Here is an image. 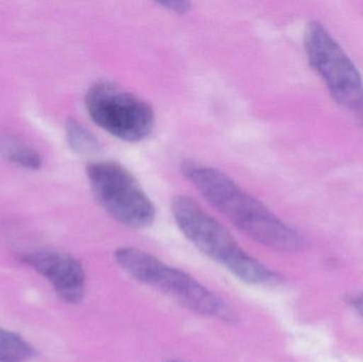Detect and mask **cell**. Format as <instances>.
<instances>
[{"instance_id": "cell-1", "label": "cell", "mask_w": 363, "mask_h": 362, "mask_svg": "<svg viewBox=\"0 0 363 362\" xmlns=\"http://www.w3.org/2000/svg\"><path fill=\"white\" fill-rule=\"evenodd\" d=\"M181 169L213 208L254 242L279 252H298L304 247L298 232L245 193L228 174L194 161L185 162Z\"/></svg>"}, {"instance_id": "cell-2", "label": "cell", "mask_w": 363, "mask_h": 362, "mask_svg": "<svg viewBox=\"0 0 363 362\" xmlns=\"http://www.w3.org/2000/svg\"><path fill=\"white\" fill-rule=\"evenodd\" d=\"M172 215L185 237L213 261L250 285H270L279 276L245 252L232 234L207 214L196 200L178 196L172 200Z\"/></svg>"}, {"instance_id": "cell-3", "label": "cell", "mask_w": 363, "mask_h": 362, "mask_svg": "<svg viewBox=\"0 0 363 362\" xmlns=\"http://www.w3.org/2000/svg\"><path fill=\"white\" fill-rule=\"evenodd\" d=\"M114 257L119 267L132 278L161 291L186 310L224 322L237 320L236 312L223 299L178 268L133 247L117 249Z\"/></svg>"}, {"instance_id": "cell-4", "label": "cell", "mask_w": 363, "mask_h": 362, "mask_svg": "<svg viewBox=\"0 0 363 362\" xmlns=\"http://www.w3.org/2000/svg\"><path fill=\"white\" fill-rule=\"evenodd\" d=\"M86 174L96 199L115 220L131 229H145L155 222L152 201L125 166L94 162L87 165Z\"/></svg>"}, {"instance_id": "cell-5", "label": "cell", "mask_w": 363, "mask_h": 362, "mask_svg": "<svg viewBox=\"0 0 363 362\" xmlns=\"http://www.w3.org/2000/svg\"><path fill=\"white\" fill-rule=\"evenodd\" d=\"M309 64L321 77L337 102L363 125V80L349 55L321 23L313 21L305 32Z\"/></svg>"}, {"instance_id": "cell-6", "label": "cell", "mask_w": 363, "mask_h": 362, "mask_svg": "<svg viewBox=\"0 0 363 362\" xmlns=\"http://www.w3.org/2000/svg\"><path fill=\"white\" fill-rule=\"evenodd\" d=\"M85 106L98 127L123 142H142L155 128V111L150 104L108 81L91 86Z\"/></svg>"}, {"instance_id": "cell-7", "label": "cell", "mask_w": 363, "mask_h": 362, "mask_svg": "<svg viewBox=\"0 0 363 362\" xmlns=\"http://www.w3.org/2000/svg\"><path fill=\"white\" fill-rule=\"evenodd\" d=\"M21 259L52 284L62 301L68 304L82 301L86 276L78 259L55 251H36L21 255Z\"/></svg>"}, {"instance_id": "cell-8", "label": "cell", "mask_w": 363, "mask_h": 362, "mask_svg": "<svg viewBox=\"0 0 363 362\" xmlns=\"http://www.w3.org/2000/svg\"><path fill=\"white\" fill-rule=\"evenodd\" d=\"M0 154L11 163L28 169H40L42 166V157L38 152L8 133H0Z\"/></svg>"}, {"instance_id": "cell-9", "label": "cell", "mask_w": 363, "mask_h": 362, "mask_svg": "<svg viewBox=\"0 0 363 362\" xmlns=\"http://www.w3.org/2000/svg\"><path fill=\"white\" fill-rule=\"evenodd\" d=\"M66 136L70 148L78 154L94 155L99 152L100 142L89 129L76 119L66 123Z\"/></svg>"}, {"instance_id": "cell-10", "label": "cell", "mask_w": 363, "mask_h": 362, "mask_svg": "<svg viewBox=\"0 0 363 362\" xmlns=\"http://www.w3.org/2000/svg\"><path fill=\"white\" fill-rule=\"evenodd\" d=\"M35 356V350L21 336L0 327V362H25Z\"/></svg>"}, {"instance_id": "cell-11", "label": "cell", "mask_w": 363, "mask_h": 362, "mask_svg": "<svg viewBox=\"0 0 363 362\" xmlns=\"http://www.w3.org/2000/svg\"><path fill=\"white\" fill-rule=\"evenodd\" d=\"M160 6H164L167 10L172 11V12L179 13V14H184L187 13L191 9V2L184 1V0H169V1H161L159 2Z\"/></svg>"}, {"instance_id": "cell-12", "label": "cell", "mask_w": 363, "mask_h": 362, "mask_svg": "<svg viewBox=\"0 0 363 362\" xmlns=\"http://www.w3.org/2000/svg\"><path fill=\"white\" fill-rule=\"evenodd\" d=\"M351 303L353 304L356 310H357V312L363 317V293L354 297L353 299H352Z\"/></svg>"}, {"instance_id": "cell-13", "label": "cell", "mask_w": 363, "mask_h": 362, "mask_svg": "<svg viewBox=\"0 0 363 362\" xmlns=\"http://www.w3.org/2000/svg\"><path fill=\"white\" fill-rule=\"evenodd\" d=\"M165 362H183V361H176V359H172V361H166Z\"/></svg>"}]
</instances>
